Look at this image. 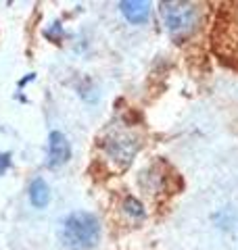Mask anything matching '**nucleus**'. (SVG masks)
Returning a JSON list of instances; mask_svg holds the SVG:
<instances>
[{
  "instance_id": "1",
  "label": "nucleus",
  "mask_w": 238,
  "mask_h": 250,
  "mask_svg": "<svg viewBox=\"0 0 238 250\" xmlns=\"http://www.w3.org/2000/svg\"><path fill=\"white\" fill-rule=\"evenodd\" d=\"M100 238V223L96 215L75 210L65 217L61 228V244L65 250H90Z\"/></svg>"
},
{
  "instance_id": "2",
  "label": "nucleus",
  "mask_w": 238,
  "mask_h": 250,
  "mask_svg": "<svg viewBox=\"0 0 238 250\" xmlns=\"http://www.w3.org/2000/svg\"><path fill=\"white\" fill-rule=\"evenodd\" d=\"M161 15L165 27L173 38L190 36L201 21V11L194 2H161Z\"/></svg>"
},
{
  "instance_id": "3",
  "label": "nucleus",
  "mask_w": 238,
  "mask_h": 250,
  "mask_svg": "<svg viewBox=\"0 0 238 250\" xmlns=\"http://www.w3.org/2000/svg\"><path fill=\"white\" fill-rule=\"evenodd\" d=\"M215 25V48L226 61L238 65V2L224 6Z\"/></svg>"
},
{
  "instance_id": "4",
  "label": "nucleus",
  "mask_w": 238,
  "mask_h": 250,
  "mask_svg": "<svg viewBox=\"0 0 238 250\" xmlns=\"http://www.w3.org/2000/svg\"><path fill=\"white\" fill-rule=\"evenodd\" d=\"M102 148L107 152V159L111 163H115L119 169H123L136 156L140 142H138V136H134L125 129H111L107 140L102 142Z\"/></svg>"
},
{
  "instance_id": "5",
  "label": "nucleus",
  "mask_w": 238,
  "mask_h": 250,
  "mask_svg": "<svg viewBox=\"0 0 238 250\" xmlns=\"http://www.w3.org/2000/svg\"><path fill=\"white\" fill-rule=\"evenodd\" d=\"M71 159V146L67 142L65 134L52 131L48 138V167H61Z\"/></svg>"
},
{
  "instance_id": "6",
  "label": "nucleus",
  "mask_w": 238,
  "mask_h": 250,
  "mask_svg": "<svg viewBox=\"0 0 238 250\" xmlns=\"http://www.w3.org/2000/svg\"><path fill=\"white\" fill-rule=\"evenodd\" d=\"M121 13L123 17L128 19L134 25H140V23H146L150 17V2H142V0H128V2H121Z\"/></svg>"
},
{
  "instance_id": "7",
  "label": "nucleus",
  "mask_w": 238,
  "mask_h": 250,
  "mask_svg": "<svg viewBox=\"0 0 238 250\" xmlns=\"http://www.w3.org/2000/svg\"><path fill=\"white\" fill-rule=\"evenodd\" d=\"M27 194H29V202L36 208L48 207V202H50V190H48V184H46L42 177H36L34 182L29 184Z\"/></svg>"
},
{
  "instance_id": "8",
  "label": "nucleus",
  "mask_w": 238,
  "mask_h": 250,
  "mask_svg": "<svg viewBox=\"0 0 238 250\" xmlns=\"http://www.w3.org/2000/svg\"><path fill=\"white\" fill-rule=\"evenodd\" d=\"M123 208H125V213L128 215H132L134 219H140V217H144V208H142V205L136 200V198H132V196H128L125 198V202H123Z\"/></svg>"
},
{
  "instance_id": "9",
  "label": "nucleus",
  "mask_w": 238,
  "mask_h": 250,
  "mask_svg": "<svg viewBox=\"0 0 238 250\" xmlns=\"http://www.w3.org/2000/svg\"><path fill=\"white\" fill-rule=\"evenodd\" d=\"M11 165V154H0V175L4 173Z\"/></svg>"
}]
</instances>
